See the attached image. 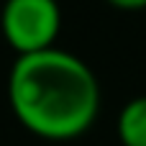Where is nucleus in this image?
<instances>
[{
	"mask_svg": "<svg viewBox=\"0 0 146 146\" xmlns=\"http://www.w3.org/2000/svg\"><path fill=\"white\" fill-rule=\"evenodd\" d=\"M8 98L21 123L38 136L74 139L98 115L100 85L77 54L49 46L15 56Z\"/></svg>",
	"mask_w": 146,
	"mask_h": 146,
	"instance_id": "nucleus-1",
	"label": "nucleus"
},
{
	"mask_svg": "<svg viewBox=\"0 0 146 146\" xmlns=\"http://www.w3.org/2000/svg\"><path fill=\"white\" fill-rule=\"evenodd\" d=\"M5 38L21 51L49 49L62 26V10L56 0H5L0 13Z\"/></svg>",
	"mask_w": 146,
	"mask_h": 146,
	"instance_id": "nucleus-2",
	"label": "nucleus"
},
{
	"mask_svg": "<svg viewBox=\"0 0 146 146\" xmlns=\"http://www.w3.org/2000/svg\"><path fill=\"white\" fill-rule=\"evenodd\" d=\"M118 139L123 146H146V95L131 98L121 108Z\"/></svg>",
	"mask_w": 146,
	"mask_h": 146,
	"instance_id": "nucleus-3",
	"label": "nucleus"
},
{
	"mask_svg": "<svg viewBox=\"0 0 146 146\" xmlns=\"http://www.w3.org/2000/svg\"><path fill=\"white\" fill-rule=\"evenodd\" d=\"M110 5L115 8H128V10H136V8H146V0H108Z\"/></svg>",
	"mask_w": 146,
	"mask_h": 146,
	"instance_id": "nucleus-4",
	"label": "nucleus"
}]
</instances>
